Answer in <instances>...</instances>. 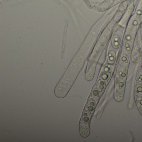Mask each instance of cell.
Segmentation results:
<instances>
[{"mask_svg":"<svg viewBox=\"0 0 142 142\" xmlns=\"http://www.w3.org/2000/svg\"><path fill=\"white\" fill-rule=\"evenodd\" d=\"M90 108V106L88 104L87 109L83 113L79 123L80 135L84 138L88 137L90 133V121L91 116Z\"/></svg>","mask_w":142,"mask_h":142,"instance_id":"obj_1","label":"cell"}]
</instances>
